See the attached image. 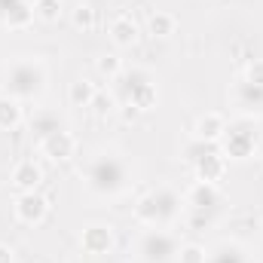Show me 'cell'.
Instances as JSON below:
<instances>
[{
  "label": "cell",
  "mask_w": 263,
  "mask_h": 263,
  "mask_svg": "<svg viewBox=\"0 0 263 263\" xmlns=\"http://www.w3.org/2000/svg\"><path fill=\"white\" fill-rule=\"evenodd\" d=\"M86 187L95 196L114 199L129 187V162L117 153H98L86 165Z\"/></svg>",
  "instance_id": "cell-1"
},
{
  "label": "cell",
  "mask_w": 263,
  "mask_h": 263,
  "mask_svg": "<svg viewBox=\"0 0 263 263\" xmlns=\"http://www.w3.org/2000/svg\"><path fill=\"white\" fill-rule=\"evenodd\" d=\"M181 211H184V202L178 196V190H172L168 184L147 190L135 202V217L144 227H172L181 217Z\"/></svg>",
  "instance_id": "cell-2"
},
{
  "label": "cell",
  "mask_w": 263,
  "mask_h": 263,
  "mask_svg": "<svg viewBox=\"0 0 263 263\" xmlns=\"http://www.w3.org/2000/svg\"><path fill=\"white\" fill-rule=\"evenodd\" d=\"M3 89L15 101H34L46 89V67L37 59H15L3 70Z\"/></svg>",
  "instance_id": "cell-3"
},
{
  "label": "cell",
  "mask_w": 263,
  "mask_h": 263,
  "mask_svg": "<svg viewBox=\"0 0 263 263\" xmlns=\"http://www.w3.org/2000/svg\"><path fill=\"white\" fill-rule=\"evenodd\" d=\"M114 98L132 110H150L156 101L153 77L141 67H123L120 77H114Z\"/></svg>",
  "instance_id": "cell-4"
},
{
  "label": "cell",
  "mask_w": 263,
  "mask_h": 263,
  "mask_svg": "<svg viewBox=\"0 0 263 263\" xmlns=\"http://www.w3.org/2000/svg\"><path fill=\"white\" fill-rule=\"evenodd\" d=\"M135 254L141 263H172L178 257V239L165 227H147L135 242Z\"/></svg>",
  "instance_id": "cell-5"
},
{
  "label": "cell",
  "mask_w": 263,
  "mask_h": 263,
  "mask_svg": "<svg viewBox=\"0 0 263 263\" xmlns=\"http://www.w3.org/2000/svg\"><path fill=\"white\" fill-rule=\"evenodd\" d=\"M220 144V153L230 156V159H248L257 147V135H254V126L248 117L236 120V123H227L223 129V138L217 141Z\"/></svg>",
  "instance_id": "cell-6"
},
{
  "label": "cell",
  "mask_w": 263,
  "mask_h": 263,
  "mask_svg": "<svg viewBox=\"0 0 263 263\" xmlns=\"http://www.w3.org/2000/svg\"><path fill=\"white\" fill-rule=\"evenodd\" d=\"M220 187L217 184H205V181H196L190 190H187V196H184V208L190 211V223L199 227V223H205L208 217H211V211H217L220 208Z\"/></svg>",
  "instance_id": "cell-7"
},
{
  "label": "cell",
  "mask_w": 263,
  "mask_h": 263,
  "mask_svg": "<svg viewBox=\"0 0 263 263\" xmlns=\"http://www.w3.org/2000/svg\"><path fill=\"white\" fill-rule=\"evenodd\" d=\"M46 214H49V199L43 196V193L31 190V193H18L15 196V217L22 223L37 227V223L46 220Z\"/></svg>",
  "instance_id": "cell-8"
},
{
  "label": "cell",
  "mask_w": 263,
  "mask_h": 263,
  "mask_svg": "<svg viewBox=\"0 0 263 263\" xmlns=\"http://www.w3.org/2000/svg\"><path fill=\"white\" fill-rule=\"evenodd\" d=\"M230 98H233V104H236L245 117H251V114H263V86H257V83H248L245 77L233 83Z\"/></svg>",
  "instance_id": "cell-9"
},
{
  "label": "cell",
  "mask_w": 263,
  "mask_h": 263,
  "mask_svg": "<svg viewBox=\"0 0 263 263\" xmlns=\"http://www.w3.org/2000/svg\"><path fill=\"white\" fill-rule=\"evenodd\" d=\"M37 147H40V153H43L46 159L65 162V159H70V156L77 153V138L67 129H59V132H52V135H46L43 141H37Z\"/></svg>",
  "instance_id": "cell-10"
},
{
  "label": "cell",
  "mask_w": 263,
  "mask_h": 263,
  "mask_svg": "<svg viewBox=\"0 0 263 263\" xmlns=\"http://www.w3.org/2000/svg\"><path fill=\"white\" fill-rule=\"evenodd\" d=\"M34 22V0H0V25L22 31Z\"/></svg>",
  "instance_id": "cell-11"
},
{
  "label": "cell",
  "mask_w": 263,
  "mask_h": 263,
  "mask_svg": "<svg viewBox=\"0 0 263 263\" xmlns=\"http://www.w3.org/2000/svg\"><path fill=\"white\" fill-rule=\"evenodd\" d=\"M193 172H196V181H205V184H220L223 175H227V156L214 147L208 153H202L196 162H193Z\"/></svg>",
  "instance_id": "cell-12"
},
{
  "label": "cell",
  "mask_w": 263,
  "mask_h": 263,
  "mask_svg": "<svg viewBox=\"0 0 263 263\" xmlns=\"http://www.w3.org/2000/svg\"><path fill=\"white\" fill-rule=\"evenodd\" d=\"M80 245L86 254H107L114 248V233H110V227H101V223L86 227L80 236Z\"/></svg>",
  "instance_id": "cell-13"
},
{
  "label": "cell",
  "mask_w": 263,
  "mask_h": 263,
  "mask_svg": "<svg viewBox=\"0 0 263 263\" xmlns=\"http://www.w3.org/2000/svg\"><path fill=\"white\" fill-rule=\"evenodd\" d=\"M12 184L18 187V193H31L43 184V172L34 159H22L15 168H12Z\"/></svg>",
  "instance_id": "cell-14"
},
{
  "label": "cell",
  "mask_w": 263,
  "mask_h": 263,
  "mask_svg": "<svg viewBox=\"0 0 263 263\" xmlns=\"http://www.w3.org/2000/svg\"><path fill=\"white\" fill-rule=\"evenodd\" d=\"M205 263H251V257H248V251L239 242H217L208 251Z\"/></svg>",
  "instance_id": "cell-15"
},
{
  "label": "cell",
  "mask_w": 263,
  "mask_h": 263,
  "mask_svg": "<svg viewBox=\"0 0 263 263\" xmlns=\"http://www.w3.org/2000/svg\"><path fill=\"white\" fill-rule=\"evenodd\" d=\"M223 129H227V120H223V114H205V117H199L196 120V138L199 141H208V144H217L220 138H223Z\"/></svg>",
  "instance_id": "cell-16"
},
{
  "label": "cell",
  "mask_w": 263,
  "mask_h": 263,
  "mask_svg": "<svg viewBox=\"0 0 263 263\" xmlns=\"http://www.w3.org/2000/svg\"><path fill=\"white\" fill-rule=\"evenodd\" d=\"M28 126H31V135H34L37 141H43V138L52 135V132L65 129L62 120H59V114H52V110H34V117L28 120Z\"/></svg>",
  "instance_id": "cell-17"
},
{
  "label": "cell",
  "mask_w": 263,
  "mask_h": 263,
  "mask_svg": "<svg viewBox=\"0 0 263 263\" xmlns=\"http://www.w3.org/2000/svg\"><path fill=\"white\" fill-rule=\"evenodd\" d=\"M110 40H114L117 46H132V43L138 40V25H135L132 15H117V18L110 22Z\"/></svg>",
  "instance_id": "cell-18"
},
{
  "label": "cell",
  "mask_w": 263,
  "mask_h": 263,
  "mask_svg": "<svg viewBox=\"0 0 263 263\" xmlns=\"http://www.w3.org/2000/svg\"><path fill=\"white\" fill-rule=\"evenodd\" d=\"M22 123V101L0 95V132H9Z\"/></svg>",
  "instance_id": "cell-19"
},
{
  "label": "cell",
  "mask_w": 263,
  "mask_h": 263,
  "mask_svg": "<svg viewBox=\"0 0 263 263\" xmlns=\"http://www.w3.org/2000/svg\"><path fill=\"white\" fill-rule=\"evenodd\" d=\"M95 95H98V89H95V83H89V80L70 83V92H67V98H70L73 107H92Z\"/></svg>",
  "instance_id": "cell-20"
},
{
  "label": "cell",
  "mask_w": 263,
  "mask_h": 263,
  "mask_svg": "<svg viewBox=\"0 0 263 263\" xmlns=\"http://www.w3.org/2000/svg\"><path fill=\"white\" fill-rule=\"evenodd\" d=\"M150 34H153V37H168V34H175V15H172V12H153V15H150Z\"/></svg>",
  "instance_id": "cell-21"
},
{
  "label": "cell",
  "mask_w": 263,
  "mask_h": 263,
  "mask_svg": "<svg viewBox=\"0 0 263 263\" xmlns=\"http://www.w3.org/2000/svg\"><path fill=\"white\" fill-rule=\"evenodd\" d=\"M62 15V0H34V18L55 22Z\"/></svg>",
  "instance_id": "cell-22"
},
{
  "label": "cell",
  "mask_w": 263,
  "mask_h": 263,
  "mask_svg": "<svg viewBox=\"0 0 263 263\" xmlns=\"http://www.w3.org/2000/svg\"><path fill=\"white\" fill-rule=\"evenodd\" d=\"M70 18H73V28H80V31H92L95 28V9L89 3H77Z\"/></svg>",
  "instance_id": "cell-23"
},
{
  "label": "cell",
  "mask_w": 263,
  "mask_h": 263,
  "mask_svg": "<svg viewBox=\"0 0 263 263\" xmlns=\"http://www.w3.org/2000/svg\"><path fill=\"white\" fill-rule=\"evenodd\" d=\"M120 70H123V62H120L117 55H101V59H98V73H104L107 80L120 77Z\"/></svg>",
  "instance_id": "cell-24"
},
{
  "label": "cell",
  "mask_w": 263,
  "mask_h": 263,
  "mask_svg": "<svg viewBox=\"0 0 263 263\" xmlns=\"http://www.w3.org/2000/svg\"><path fill=\"white\" fill-rule=\"evenodd\" d=\"M178 257H181V263H205L208 251H205L202 245H184V248L178 251Z\"/></svg>",
  "instance_id": "cell-25"
},
{
  "label": "cell",
  "mask_w": 263,
  "mask_h": 263,
  "mask_svg": "<svg viewBox=\"0 0 263 263\" xmlns=\"http://www.w3.org/2000/svg\"><path fill=\"white\" fill-rule=\"evenodd\" d=\"M242 77H245L248 83H257V86H263V59H251Z\"/></svg>",
  "instance_id": "cell-26"
},
{
  "label": "cell",
  "mask_w": 263,
  "mask_h": 263,
  "mask_svg": "<svg viewBox=\"0 0 263 263\" xmlns=\"http://www.w3.org/2000/svg\"><path fill=\"white\" fill-rule=\"evenodd\" d=\"M114 104H117V98H114V95H107V92H98V95H95V101H92V107H95V114H98V117H104L107 110H114Z\"/></svg>",
  "instance_id": "cell-27"
},
{
  "label": "cell",
  "mask_w": 263,
  "mask_h": 263,
  "mask_svg": "<svg viewBox=\"0 0 263 263\" xmlns=\"http://www.w3.org/2000/svg\"><path fill=\"white\" fill-rule=\"evenodd\" d=\"M0 263H12V251L6 245H0Z\"/></svg>",
  "instance_id": "cell-28"
}]
</instances>
